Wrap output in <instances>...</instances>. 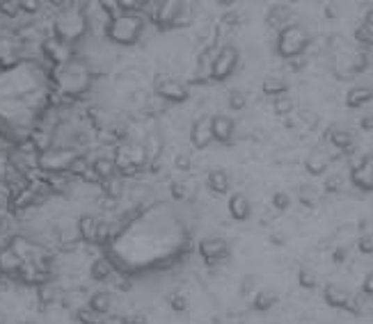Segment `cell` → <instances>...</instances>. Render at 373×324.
<instances>
[{
	"label": "cell",
	"instance_id": "obj_1",
	"mask_svg": "<svg viewBox=\"0 0 373 324\" xmlns=\"http://www.w3.org/2000/svg\"><path fill=\"white\" fill-rule=\"evenodd\" d=\"M51 80H53L55 94H60V96L67 101H76L92 89L94 71L90 69V65H87L85 60H81L76 55L67 65L51 67Z\"/></svg>",
	"mask_w": 373,
	"mask_h": 324
},
{
	"label": "cell",
	"instance_id": "obj_2",
	"mask_svg": "<svg viewBox=\"0 0 373 324\" xmlns=\"http://www.w3.org/2000/svg\"><path fill=\"white\" fill-rule=\"evenodd\" d=\"M90 35L87 33V21H85V12H83V5L78 3H65L62 10L55 12L53 17V33L51 37L55 42L65 44V46H74L78 42Z\"/></svg>",
	"mask_w": 373,
	"mask_h": 324
},
{
	"label": "cell",
	"instance_id": "obj_3",
	"mask_svg": "<svg viewBox=\"0 0 373 324\" xmlns=\"http://www.w3.org/2000/svg\"><path fill=\"white\" fill-rule=\"evenodd\" d=\"M140 14H145V23H154L158 30L184 28V23L193 21V12H188V5L179 0H145Z\"/></svg>",
	"mask_w": 373,
	"mask_h": 324
},
{
	"label": "cell",
	"instance_id": "obj_4",
	"mask_svg": "<svg viewBox=\"0 0 373 324\" xmlns=\"http://www.w3.org/2000/svg\"><path fill=\"white\" fill-rule=\"evenodd\" d=\"M145 19L142 14H122L119 12L115 19H110L106 37L117 46H133L140 42L142 33H145Z\"/></svg>",
	"mask_w": 373,
	"mask_h": 324
},
{
	"label": "cell",
	"instance_id": "obj_5",
	"mask_svg": "<svg viewBox=\"0 0 373 324\" xmlns=\"http://www.w3.org/2000/svg\"><path fill=\"white\" fill-rule=\"evenodd\" d=\"M309 44H312V37H309L305 26L291 23V26L280 30L275 49L280 53V58H284V60H298V58H303V53L309 49Z\"/></svg>",
	"mask_w": 373,
	"mask_h": 324
},
{
	"label": "cell",
	"instance_id": "obj_6",
	"mask_svg": "<svg viewBox=\"0 0 373 324\" xmlns=\"http://www.w3.org/2000/svg\"><path fill=\"white\" fill-rule=\"evenodd\" d=\"M83 151L76 148H65V146H53L51 151L35 155V169L42 171L44 176H58V173H67L69 164L74 162V157Z\"/></svg>",
	"mask_w": 373,
	"mask_h": 324
},
{
	"label": "cell",
	"instance_id": "obj_7",
	"mask_svg": "<svg viewBox=\"0 0 373 324\" xmlns=\"http://www.w3.org/2000/svg\"><path fill=\"white\" fill-rule=\"evenodd\" d=\"M238 62H241V51H238L234 44L220 46L216 53V60H213V65L209 69L211 80L222 83V80H227V78H232L234 71L238 69Z\"/></svg>",
	"mask_w": 373,
	"mask_h": 324
},
{
	"label": "cell",
	"instance_id": "obj_8",
	"mask_svg": "<svg viewBox=\"0 0 373 324\" xmlns=\"http://www.w3.org/2000/svg\"><path fill=\"white\" fill-rule=\"evenodd\" d=\"M154 92H156V96L168 103V105H170V103H186L190 99V89H188V87L184 83L174 80V78H170V76L156 78Z\"/></svg>",
	"mask_w": 373,
	"mask_h": 324
},
{
	"label": "cell",
	"instance_id": "obj_9",
	"mask_svg": "<svg viewBox=\"0 0 373 324\" xmlns=\"http://www.w3.org/2000/svg\"><path fill=\"white\" fill-rule=\"evenodd\" d=\"M197 249H200V256L206 260L209 265H216L220 260H225L229 254H232V244H229L225 238H204L197 244Z\"/></svg>",
	"mask_w": 373,
	"mask_h": 324
},
{
	"label": "cell",
	"instance_id": "obj_10",
	"mask_svg": "<svg viewBox=\"0 0 373 324\" xmlns=\"http://www.w3.org/2000/svg\"><path fill=\"white\" fill-rule=\"evenodd\" d=\"M39 49H42L44 58L51 62V67L67 65L69 60L76 58V51L71 49V46H65V44H60V42H55L53 37H46L44 42L39 44Z\"/></svg>",
	"mask_w": 373,
	"mask_h": 324
},
{
	"label": "cell",
	"instance_id": "obj_11",
	"mask_svg": "<svg viewBox=\"0 0 373 324\" xmlns=\"http://www.w3.org/2000/svg\"><path fill=\"white\" fill-rule=\"evenodd\" d=\"M351 183L362 189V192H371L373 187V157L369 153H364L360 157V162H355L351 167Z\"/></svg>",
	"mask_w": 373,
	"mask_h": 324
},
{
	"label": "cell",
	"instance_id": "obj_12",
	"mask_svg": "<svg viewBox=\"0 0 373 324\" xmlns=\"http://www.w3.org/2000/svg\"><path fill=\"white\" fill-rule=\"evenodd\" d=\"M28 146L33 148V153H46L55 146V135H53V126L39 123L33 130H28Z\"/></svg>",
	"mask_w": 373,
	"mask_h": 324
},
{
	"label": "cell",
	"instance_id": "obj_13",
	"mask_svg": "<svg viewBox=\"0 0 373 324\" xmlns=\"http://www.w3.org/2000/svg\"><path fill=\"white\" fill-rule=\"evenodd\" d=\"M211 135L216 142L229 144L236 135V121L227 114H213L211 117Z\"/></svg>",
	"mask_w": 373,
	"mask_h": 324
},
{
	"label": "cell",
	"instance_id": "obj_14",
	"mask_svg": "<svg viewBox=\"0 0 373 324\" xmlns=\"http://www.w3.org/2000/svg\"><path fill=\"white\" fill-rule=\"evenodd\" d=\"M99 226L101 219L94 215H83L76 219V235L78 240H83L85 244H97L99 240Z\"/></svg>",
	"mask_w": 373,
	"mask_h": 324
},
{
	"label": "cell",
	"instance_id": "obj_15",
	"mask_svg": "<svg viewBox=\"0 0 373 324\" xmlns=\"http://www.w3.org/2000/svg\"><path fill=\"white\" fill-rule=\"evenodd\" d=\"M190 142L195 148H206L213 142L211 135V117H197L190 126Z\"/></svg>",
	"mask_w": 373,
	"mask_h": 324
},
{
	"label": "cell",
	"instance_id": "obj_16",
	"mask_svg": "<svg viewBox=\"0 0 373 324\" xmlns=\"http://www.w3.org/2000/svg\"><path fill=\"white\" fill-rule=\"evenodd\" d=\"M293 17H296V10H293L291 5H287V3H277V5L271 7V10H268V14H266V23H268V26H271V28H275V30H282V28L291 26Z\"/></svg>",
	"mask_w": 373,
	"mask_h": 324
},
{
	"label": "cell",
	"instance_id": "obj_17",
	"mask_svg": "<svg viewBox=\"0 0 373 324\" xmlns=\"http://www.w3.org/2000/svg\"><path fill=\"white\" fill-rule=\"evenodd\" d=\"M21 265H23V260L14 254V249L5 242L3 247H0V274H3V279H14L17 272L21 270Z\"/></svg>",
	"mask_w": 373,
	"mask_h": 324
},
{
	"label": "cell",
	"instance_id": "obj_18",
	"mask_svg": "<svg viewBox=\"0 0 373 324\" xmlns=\"http://www.w3.org/2000/svg\"><path fill=\"white\" fill-rule=\"evenodd\" d=\"M323 299H325V304L332 306V308H348V304H351V299H353V292L351 290H346L344 286H337V283H328L323 290Z\"/></svg>",
	"mask_w": 373,
	"mask_h": 324
},
{
	"label": "cell",
	"instance_id": "obj_19",
	"mask_svg": "<svg viewBox=\"0 0 373 324\" xmlns=\"http://www.w3.org/2000/svg\"><path fill=\"white\" fill-rule=\"evenodd\" d=\"M330 164H332V157L325 151H321V148H314V151H309L307 155L305 169L309 176H323V173L330 169Z\"/></svg>",
	"mask_w": 373,
	"mask_h": 324
},
{
	"label": "cell",
	"instance_id": "obj_20",
	"mask_svg": "<svg viewBox=\"0 0 373 324\" xmlns=\"http://www.w3.org/2000/svg\"><path fill=\"white\" fill-rule=\"evenodd\" d=\"M227 210H229V215L236 219V222H245V219L252 215V203L243 192H234L232 196H229Z\"/></svg>",
	"mask_w": 373,
	"mask_h": 324
},
{
	"label": "cell",
	"instance_id": "obj_21",
	"mask_svg": "<svg viewBox=\"0 0 373 324\" xmlns=\"http://www.w3.org/2000/svg\"><path fill=\"white\" fill-rule=\"evenodd\" d=\"M142 151H145L147 164L161 160V155L165 151V139H163L161 133H149V135L145 137V142H142Z\"/></svg>",
	"mask_w": 373,
	"mask_h": 324
},
{
	"label": "cell",
	"instance_id": "obj_22",
	"mask_svg": "<svg viewBox=\"0 0 373 324\" xmlns=\"http://www.w3.org/2000/svg\"><path fill=\"white\" fill-rule=\"evenodd\" d=\"M90 173L94 176V180H97V185L101 183V180L115 176L113 155H99V157H94V160H90Z\"/></svg>",
	"mask_w": 373,
	"mask_h": 324
},
{
	"label": "cell",
	"instance_id": "obj_23",
	"mask_svg": "<svg viewBox=\"0 0 373 324\" xmlns=\"http://www.w3.org/2000/svg\"><path fill=\"white\" fill-rule=\"evenodd\" d=\"M206 187L218 196L232 192V176H229L225 169H213L209 171V176H206Z\"/></svg>",
	"mask_w": 373,
	"mask_h": 324
},
{
	"label": "cell",
	"instance_id": "obj_24",
	"mask_svg": "<svg viewBox=\"0 0 373 324\" xmlns=\"http://www.w3.org/2000/svg\"><path fill=\"white\" fill-rule=\"evenodd\" d=\"M99 187H101V194L106 196L108 201H119L126 194V180L122 176H117V173L106 180H101Z\"/></svg>",
	"mask_w": 373,
	"mask_h": 324
},
{
	"label": "cell",
	"instance_id": "obj_25",
	"mask_svg": "<svg viewBox=\"0 0 373 324\" xmlns=\"http://www.w3.org/2000/svg\"><path fill=\"white\" fill-rule=\"evenodd\" d=\"M113 295H110L108 290H97V292H92L90 299H87V308L94 313H99V315H106L108 318V313L113 311Z\"/></svg>",
	"mask_w": 373,
	"mask_h": 324
},
{
	"label": "cell",
	"instance_id": "obj_26",
	"mask_svg": "<svg viewBox=\"0 0 373 324\" xmlns=\"http://www.w3.org/2000/svg\"><path fill=\"white\" fill-rule=\"evenodd\" d=\"M280 302V292L275 288H264V290H257L255 292V299H252V308L259 313H266Z\"/></svg>",
	"mask_w": 373,
	"mask_h": 324
},
{
	"label": "cell",
	"instance_id": "obj_27",
	"mask_svg": "<svg viewBox=\"0 0 373 324\" xmlns=\"http://www.w3.org/2000/svg\"><path fill=\"white\" fill-rule=\"evenodd\" d=\"M115 274V263L106 256H97L92 260V267H90V276L94 281H108L113 279Z\"/></svg>",
	"mask_w": 373,
	"mask_h": 324
},
{
	"label": "cell",
	"instance_id": "obj_28",
	"mask_svg": "<svg viewBox=\"0 0 373 324\" xmlns=\"http://www.w3.org/2000/svg\"><path fill=\"white\" fill-rule=\"evenodd\" d=\"M328 139H330L332 146L339 148V151H351V148L355 146V135L348 128H330Z\"/></svg>",
	"mask_w": 373,
	"mask_h": 324
},
{
	"label": "cell",
	"instance_id": "obj_29",
	"mask_svg": "<svg viewBox=\"0 0 373 324\" xmlns=\"http://www.w3.org/2000/svg\"><path fill=\"white\" fill-rule=\"evenodd\" d=\"M37 299L42 302V306H51V304H60L62 299V290L58 288V283H42V286H37Z\"/></svg>",
	"mask_w": 373,
	"mask_h": 324
},
{
	"label": "cell",
	"instance_id": "obj_30",
	"mask_svg": "<svg viewBox=\"0 0 373 324\" xmlns=\"http://www.w3.org/2000/svg\"><path fill=\"white\" fill-rule=\"evenodd\" d=\"M287 89H289V83L284 80V78H280V76L264 78V83H261V92H264L266 96H271V99L282 96V94H287Z\"/></svg>",
	"mask_w": 373,
	"mask_h": 324
},
{
	"label": "cell",
	"instance_id": "obj_31",
	"mask_svg": "<svg viewBox=\"0 0 373 324\" xmlns=\"http://www.w3.org/2000/svg\"><path fill=\"white\" fill-rule=\"evenodd\" d=\"M44 183L46 187H49L51 196L53 194H69L71 192V178L67 176V173H58V176H44Z\"/></svg>",
	"mask_w": 373,
	"mask_h": 324
},
{
	"label": "cell",
	"instance_id": "obj_32",
	"mask_svg": "<svg viewBox=\"0 0 373 324\" xmlns=\"http://www.w3.org/2000/svg\"><path fill=\"white\" fill-rule=\"evenodd\" d=\"M371 99H373V92L369 89V87H364V85H357V87H353V89H348V94H346V103L351 108L367 105Z\"/></svg>",
	"mask_w": 373,
	"mask_h": 324
},
{
	"label": "cell",
	"instance_id": "obj_33",
	"mask_svg": "<svg viewBox=\"0 0 373 324\" xmlns=\"http://www.w3.org/2000/svg\"><path fill=\"white\" fill-rule=\"evenodd\" d=\"M371 19H373V12H367V19L360 28L355 30V42L362 44V49H369L371 42H373V26H371Z\"/></svg>",
	"mask_w": 373,
	"mask_h": 324
},
{
	"label": "cell",
	"instance_id": "obj_34",
	"mask_svg": "<svg viewBox=\"0 0 373 324\" xmlns=\"http://www.w3.org/2000/svg\"><path fill=\"white\" fill-rule=\"evenodd\" d=\"M296 126H303L307 130H316L321 126V117L309 108H300L296 114Z\"/></svg>",
	"mask_w": 373,
	"mask_h": 324
},
{
	"label": "cell",
	"instance_id": "obj_35",
	"mask_svg": "<svg viewBox=\"0 0 373 324\" xmlns=\"http://www.w3.org/2000/svg\"><path fill=\"white\" fill-rule=\"evenodd\" d=\"M298 201L305 205V208H316L321 203V194L319 189L312 185H300L298 187Z\"/></svg>",
	"mask_w": 373,
	"mask_h": 324
},
{
	"label": "cell",
	"instance_id": "obj_36",
	"mask_svg": "<svg viewBox=\"0 0 373 324\" xmlns=\"http://www.w3.org/2000/svg\"><path fill=\"white\" fill-rule=\"evenodd\" d=\"M87 171H90V157H87L85 153H78V155L74 157V162L69 164L67 176H69V178H83Z\"/></svg>",
	"mask_w": 373,
	"mask_h": 324
},
{
	"label": "cell",
	"instance_id": "obj_37",
	"mask_svg": "<svg viewBox=\"0 0 373 324\" xmlns=\"http://www.w3.org/2000/svg\"><path fill=\"white\" fill-rule=\"evenodd\" d=\"M293 110H296V101H293L289 94H282V96L273 99V112L277 117H289Z\"/></svg>",
	"mask_w": 373,
	"mask_h": 324
},
{
	"label": "cell",
	"instance_id": "obj_38",
	"mask_svg": "<svg viewBox=\"0 0 373 324\" xmlns=\"http://www.w3.org/2000/svg\"><path fill=\"white\" fill-rule=\"evenodd\" d=\"M225 99H227V108L234 110V112H241V110L248 108V94L241 89H229Z\"/></svg>",
	"mask_w": 373,
	"mask_h": 324
},
{
	"label": "cell",
	"instance_id": "obj_39",
	"mask_svg": "<svg viewBox=\"0 0 373 324\" xmlns=\"http://www.w3.org/2000/svg\"><path fill=\"white\" fill-rule=\"evenodd\" d=\"M298 283H300V288L314 290L316 286H319V274H316L312 267H300V270H298Z\"/></svg>",
	"mask_w": 373,
	"mask_h": 324
},
{
	"label": "cell",
	"instance_id": "obj_40",
	"mask_svg": "<svg viewBox=\"0 0 373 324\" xmlns=\"http://www.w3.org/2000/svg\"><path fill=\"white\" fill-rule=\"evenodd\" d=\"M74 315L81 324H108L106 315L94 313V311H90V308H78V311H74Z\"/></svg>",
	"mask_w": 373,
	"mask_h": 324
},
{
	"label": "cell",
	"instance_id": "obj_41",
	"mask_svg": "<svg viewBox=\"0 0 373 324\" xmlns=\"http://www.w3.org/2000/svg\"><path fill=\"white\" fill-rule=\"evenodd\" d=\"M271 203H273V208H275L277 212H287V210L291 208V194L284 192V189H277V192L273 194Z\"/></svg>",
	"mask_w": 373,
	"mask_h": 324
},
{
	"label": "cell",
	"instance_id": "obj_42",
	"mask_svg": "<svg viewBox=\"0 0 373 324\" xmlns=\"http://www.w3.org/2000/svg\"><path fill=\"white\" fill-rule=\"evenodd\" d=\"M174 167L181 169V171H190L195 167V155L190 151H181L177 153V157H174Z\"/></svg>",
	"mask_w": 373,
	"mask_h": 324
},
{
	"label": "cell",
	"instance_id": "obj_43",
	"mask_svg": "<svg viewBox=\"0 0 373 324\" xmlns=\"http://www.w3.org/2000/svg\"><path fill=\"white\" fill-rule=\"evenodd\" d=\"M323 189H325V192H328V194H337V192H341V189H344V176H341V173H332V176L325 178Z\"/></svg>",
	"mask_w": 373,
	"mask_h": 324
},
{
	"label": "cell",
	"instance_id": "obj_44",
	"mask_svg": "<svg viewBox=\"0 0 373 324\" xmlns=\"http://www.w3.org/2000/svg\"><path fill=\"white\" fill-rule=\"evenodd\" d=\"M170 192L174 199H179V201H184L190 196V185L184 183V180H174V183H170Z\"/></svg>",
	"mask_w": 373,
	"mask_h": 324
},
{
	"label": "cell",
	"instance_id": "obj_45",
	"mask_svg": "<svg viewBox=\"0 0 373 324\" xmlns=\"http://www.w3.org/2000/svg\"><path fill=\"white\" fill-rule=\"evenodd\" d=\"M0 14L7 17V19H17L21 14L19 0H7V3H0Z\"/></svg>",
	"mask_w": 373,
	"mask_h": 324
},
{
	"label": "cell",
	"instance_id": "obj_46",
	"mask_svg": "<svg viewBox=\"0 0 373 324\" xmlns=\"http://www.w3.org/2000/svg\"><path fill=\"white\" fill-rule=\"evenodd\" d=\"M165 110H168V103L161 101V99H152V101H147V105H145V114H149V117H156V114H163Z\"/></svg>",
	"mask_w": 373,
	"mask_h": 324
},
{
	"label": "cell",
	"instance_id": "obj_47",
	"mask_svg": "<svg viewBox=\"0 0 373 324\" xmlns=\"http://www.w3.org/2000/svg\"><path fill=\"white\" fill-rule=\"evenodd\" d=\"M170 306H172V311L184 313L188 308V299L184 292H174V295H170Z\"/></svg>",
	"mask_w": 373,
	"mask_h": 324
},
{
	"label": "cell",
	"instance_id": "obj_48",
	"mask_svg": "<svg viewBox=\"0 0 373 324\" xmlns=\"http://www.w3.org/2000/svg\"><path fill=\"white\" fill-rule=\"evenodd\" d=\"M241 23H243V14L238 10L227 12L225 17H222V26H227V28H238Z\"/></svg>",
	"mask_w": 373,
	"mask_h": 324
},
{
	"label": "cell",
	"instance_id": "obj_49",
	"mask_svg": "<svg viewBox=\"0 0 373 324\" xmlns=\"http://www.w3.org/2000/svg\"><path fill=\"white\" fill-rule=\"evenodd\" d=\"M119 324H147L145 313H124L119 315Z\"/></svg>",
	"mask_w": 373,
	"mask_h": 324
},
{
	"label": "cell",
	"instance_id": "obj_50",
	"mask_svg": "<svg viewBox=\"0 0 373 324\" xmlns=\"http://www.w3.org/2000/svg\"><path fill=\"white\" fill-rule=\"evenodd\" d=\"M21 14H39L42 12V3L39 0H19Z\"/></svg>",
	"mask_w": 373,
	"mask_h": 324
},
{
	"label": "cell",
	"instance_id": "obj_51",
	"mask_svg": "<svg viewBox=\"0 0 373 324\" xmlns=\"http://www.w3.org/2000/svg\"><path fill=\"white\" fill-rule=\"evenodd\" d=\"M113 286L117 288V290H131V286H133V283H131V279H129V276H126V274H119L117 272V267H115V274H113Z\"/></svg>",
	"mask_w": 373,
	"mask_h": 324
},
{
	"label": "cell",
	"instance_id": "obj_52",
	"mask_svg": "<svg viewBox=\"0 0 373 324\" xmlns=\"http://www.w3.org/2000/svg\"><path fill=\"white\" fill-rule=\"evenodd\" d=\"M357 249L362 251V254H371L373 251V235L371 233H362L360 235V240H357Z\"/></svg>",
	"mask_w": 373,
	"mask_h": 324
},
{
	"label": "cell",
	"instance_id": "obj_53",
	"mask_svg": "<svg viewBox=\"0 0 373 324\" xmlns=\"http://www.w3.org/2000/svg\"><path fill=\"white\" fill-rule=\"evenodd\" d=\"M255 283H257V279H255V276H252V274L243 276V283H241V295H250L252 288H255Z\"/></svg>",
	"mask_w": 373,
	"mask_h": 324
},
{
	"label": "cell",
	"instance_id": "obj_54",
	"mask_svg": "<svg viewBox=\"0 0 373 324\" xmlns=\"http://www.w3.org/2000/svg\"><path fill=\"white\" fill-rule=\"evenodd\" d=\"M5 212H10V194L0 187V215H5Z\"/></svg>",
	"mask_w": 373,
	"mask_h": 324
},
{
	"label": "cell",
	"instance_id": "obj_55",
	"mask_svg": "<svg viewBox=\"0 0 373 324\" xmlns=\"http://www.w3.org/2000/svg\"><path fill=\"white\" fill-rule=\"evenodd\" d=\"M341 14V10H339V5H335V3H330V5H325V17L328 19H337Z\"/></svg>",
	"mask_w": 373,
	"mask_h": 324
},
{
	"label": "cell",
	"instance_id": "obj_56",
	"mask_svg": "<svg viewBox=\"0 0 373 324\" xmlns=\"http://www.w3.org/2000/svg\"><path fill=\"white\" fill-rule=\"evenodd\" d=\"M371 292H373V274H367V276H364V288H362V295L371 297Z\"/></svg>",
	"mask_w": 373,
	"mask_h": 324
},
{
	"label": "cell",
	"instance_id": "obj_57",
	"mask_svg": "<svg viewBox=\"0 0 373 324\" xmlns=\"http://www.w3.org/2000/svg\"><path fill=\"white\" fill-rule=\"evenodd\" d=\"M227 324H245V313H232V315H227Z\"/></svg>",
	"mask_w": 373,
	"mask_h": 324
},
{
	"label": "cell",
	"instance_id": "obj_58",
	"mask_svg": "<svg viewBox=\"0 0 373 324\" xmlns=\"http://www.w3.org/2000/svg\"><path fill=\"white\" fill-rule=\"evenodd\" d=\"M360 126H362V130L371 133V130H373V117H371V114H364L362 121H360Z\"/></svg>",
	"mask_w": 373,
	"mask_h": 324
},
{
	"label": "cell",
	"instance_id": "obj_59",
	"mask_svg": "<svg viewBox=\"0 0 373 324\" xmlns=\"http://www.w3.org/2000/svg\"><path fill=\"white\" fill-rule=\"evenodd\" d=\"M332 260H335V263H344V260H346V249L344 247H341V249H337L335 251V254H332Z\"/></svg>",
	"mask_w": 373,
	"mask_h": 324
},
{
	"label": "cell",
	"instance_id": "obj_60",
	"mask_svg": "<svg viewBox=\"0 0 373 324\" xmlns=\"http://www.w3.org/2000/svg\"><path fill=\"white\" fill-rule=\"evenodd\" d=\"M21 324H42V322H33V320H28V322H21Z\"/></svg>",
	"mask_w": 373,
	"mask_h": 324
},
{
	"label": "cell",
	"instance_id": "obj_61",
	"mask_svg": "<svg viewBox=\"0 0 373 324\" xmlns=\"http://www.w3.org/2000/svg\"><path fill=\"white\" fill-rule=\"evenodd\" d=\"M0 279H3V274H0Z\"/></svg>",
	"mask_w": 373,
	"mask_h": 324
},
{
	"label": "cell",
	"instance_id": "obj_62",
	"mask_svg": "<svg viewBox=\"0 0 373 324\" xmlns=\"http://www.w3.org/2000/svg\"><path fill=\"white\" fill-rule=\"evenodd\" d=\"M0 324H3V320H0Z\"/></svg>",
	"mask_w": 373,
	"mask_h": 324
}]
</instances>
